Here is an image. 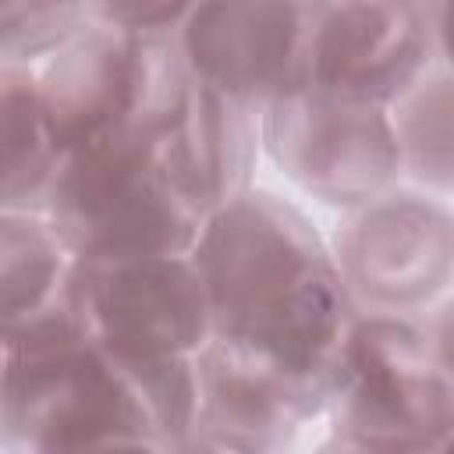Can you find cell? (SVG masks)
<instances>
[{"label": "cell", "mask_w": 454, "mask_h": 454, "mask_svg": "<svg viewBox=\"0 0 454 454\" xmlns=\"http://www.w3.org/2000/svg\"><path fill=\"white\" fill-rule=\"evenodd\" d=\"M192 262L209 298V337L277 380L305 419L319 415L355 309L305 213L248 188L206 216Z\"/></svg>", "instance_id": "6da1fadb"}, {"label": "cell", "mask_w": 454, "mask_h": 454, "mask_svg": "<svg viewBox=\"0 0 454 454\" xmlns=\"http://www.w3.org/2000/svg\"><path fill=\"white\" fill-rule=\"evenodd\" d=\"M0 443L11 450H167L142 380L85 326L4 348Z\"/></svg>", "instance_id": "7a4b0ae2"}, {"label": "cell", "mask_w": 454, "mask_h": 454, "mask_svg": "<svg viewBox=\"0 0 454 454\" xmlns=\"http://www.w3.org/2000/svg\"><path fill=\"white\" fill-rule=\"evenodd\" d=\"M43 213L85 262L192 252L209 216L170 174L160 138L128 131L67 149Z\"/></svg>", "instance_id": "3957f363"}, {"label": "cell", "mask_w": 454, "mask_h": 454, "mask_svg": "<svg viewBox=\"0 0 454 454\" xmlns=\"http://www.w3.org/2000/svg\"><path fill=\"white\" fill-rule=\"evenodd\" d=\"M323 411L333 447L443 450L454 433L447 337L404 312L355 316Z\"/></svg>", "instance_id": "277c9868"}, {"label": "cell", "mask_w": 454, "mask_h": 454, "mask_svg": "<svg viewBox=\"0 0 454 454\" xmlns=\"http://www.w3.org/2000/svg\"><path fill=\"white\" fill-rule=\"evenodd\" d=\"M188 64L174 32H131L92 18L39 74L57 145L67 153L103 135L160 138L181 114Z\"/></svg>", "instance_id": "5b68a950"}, {"label": "cell", "mask_w": 454, "mask_h": 454, "mask_svg": "<svg viewBox=\"0 0 454 454\" xmlns=\"http://www.w3.org/2000/svg\"><path fill=\"white\" fill-rule=\"evenodd\" d=\"M443 57L429 0H305L298 89L390 106Z\"/></svg>", "instance_id": "8992f818"}, {"label": "cell", "mask_w": 454, "mask_h": 454, "mask_svg": "<svg viewBox=\"0 0 454 454\" xmlns=\"http://www.w3.org/2000/svg\"><path fill=\"white\" fill-rule=\"evenodd\" d=\"M82 326L124 365L195 358L209 340V298L192 252L74 259Z\"/></svg>", "instance_id": "52a82bcc"}, {"label": "cell", "mask_w": 454, "mask_h": 454, "mask_svg": "<svg viewBox=\"0 0 454 454\" xmlns=\"http://www.w3.org/2000/svg\"><path fill=\"white\" fill-rule=\"evenodd\" d=\"M259 135L277 167L330 206H358L401 174L387 106L294 89L259 106Z\"/></svg>", "instance_id": "ba28073f"}, {"label": "cell", "mask_w": 454, "mask_h": 454, "mask_svg": "<svg viewBox=\"0 0 454 454\" xmlns=\"http://www.w3.org/2000/svg\"><path fill=\"white\" fill-rule=\"evenodd\" d=\"M330 255L348 294H358L380 312L408 316L450 284V209L440 199L390 184L348 209Z\"/></svg>", "instance_id": "9c48e42d"}, {"label": "cell", "mask_w": 454, "mask_h": 454, "mask_svg": "<svg viewBox=\"0 0 454 454\" xmlns=\"http://www.w3.org/2000/svg\"><path fill=\"white\" fill-rule=\"evenodd\" d=\"M301 28L305 0H195L174 35L195 78L262 106L298 89Z\"/></svg>", "instance_id": "30bf717a"}, {"label": "cell", "mask_w": 454, "mask_h": 454, "mask_svg": "<svg viewBox=\"0 0 454 454\" xmlns=\"http://www.w3.org/2000/svg\"><path fill=\"white\" fill-rule=\"evenodd\" d=\"M259 145V103L220 92L195 74L188 78L177 121L160 135L170 174L206 213L252 188Z\"/></svg>", "instance_id": "8fae6325"}, {"label": "cell", "mask_w": 454, "mask_h": 454, "mask_svg": "<svg viewBox=\"0 0 454 454\" xmlns=\"http://www.w3.org/2000/svg\"><path fill=\"white\" fill-rule=\"evenodd\" d=\"M195 387L184 450H280L305 422L277 380L213 337L195 351Z\"/></svg>", "instance_id": "7c38bea8"}, {"label": "cell", "mask_w": 454, "mask_h": 454, "mask_svg": "<svg viewBox=\"0 0 454 454\" xmlns=\"http://www.w3.org/2000/svg\"><path fill=\"white\" fill-rule=\"evenodd\" d=\"M82 326L74 255L50 220L0 209V348Z\"/></svg>", "instance_id": "4fadbf2b"}, {"label": "cell", "mask_w": 454, "mask_h": 454, "mask_svg": "<svg viewBox=\"0 0 454 454\" xmlns=\"http://www.w3.org/2000/svg\"><path fill=\"white\" fill-rule=\"evenodd\" d=\"M60 156L64 149L43 110L39 74L28 64L0 60V209H43Z\"/></svg>", "instance_id": "5bb4252c"}, {"label": "cell", "mask_w": 454, "mask_h": 454, "mask_svg": "<svg viewBox=\"0 0 454 454\" xmlns=\"http://www.w3.org/2000/svg\"><path fill=\"white\" fill-rule=\"evenodd\" d=\"M390 128L401 153V170L415 181L450 188V74L447 60H433L390 106Z\"/></svg>", "instance_id": "9a60e30c"}, {"label": "cell", "mask_w": 454, "mask_h": 454, "mask_svg": "<svg viewBox=\"0 0 454 454\" xmlns=\"http://www.w3.org/2000/svg\"><path fill=\"white\" fill-rule=\"evenodd\" d=\"M89 21L92 11L85 0H4L0 60L28 64L35 57H53Z\"/></svg>", "instance_id": "2e32d148"}, {"label": "cell", "mask_w": 454, "mask_h": 454, "mask_svg": "<svg viewBox=\"0 0 454 454\" xmlns=\"http://www.w3.org/2000/svg\"><path fill=\"white\" fill-rule=\"evenodd\" d=\"M92 18L131 32H174L195 0H85Z\"/></svg>", "instance_id": "e0dca14e"}, {"label": "cell", "mask_w": 454, "mask_h": 454, "mask_svg": "<svg viewBox=\"0 0 454 454\" xmlns=\"http://www.w3.org/2000/svg\"><path fill=\"white\" fill-rule=\"evenodd\" d=\"M0 365H4V348H0Z\"/></svg>", "instance_id": "ac0fdd59"}, {"label": "cell", "mask_w": 454, "mask_h": 454, "mask_svg": "<svg viewBox=\"0 0 454 454\" xmlns=\"http://www.w3.org/2000/svg\"><path fill=\"white\" fill-rule=\"evenodd\" d=\"M411 4H422V0H411Z\"/></svg>", "instance_id": "d6986e66"}, {"label": "cell", "mask_w": 454, "mask_h": 454, "mask_svg": "<svg viewBox=\"0 0 454 454\" xmlns=\"http://www.w3.org/2000/svg\"><path fill=\"white\" fill-rule=\"evenodd\" d=\"M0 7H4V0H0Z\"/></svg>", "instance_id": "ffe728a7"}]
</instances>
